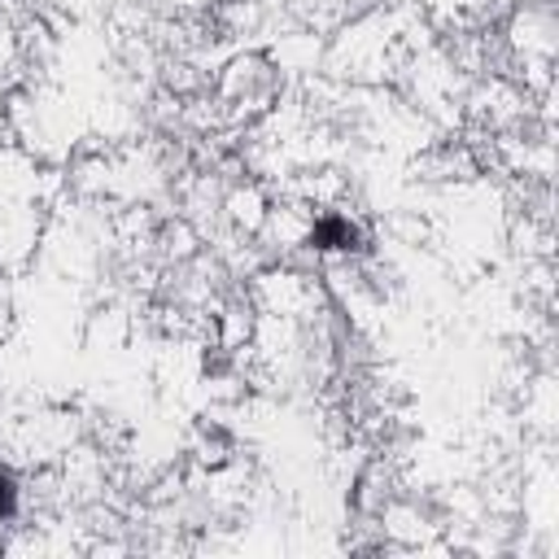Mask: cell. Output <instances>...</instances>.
<instances>
[{"label":"cell","mask_w":559,"mask_h":559,"mask_svg":"<svg viewBox=\"0 0 559 559\" xmlns=\"http://www.w3.org/2000/svg\"><path fill=\"white\" fill-rule=\"evenodd\" d=\"M31 205H35V197L22 192L17 175H4L0 179V258H22L26 253V240L35 231Z\"/></svg>","instance_id":"6da1fadb"},{"label":"cell","mask_w":559,"mask_h":559,"mask_svg":"<svg viewBox=\"0 0 559 559\" xmlns=\"http://www.w3.org/2000/svg\"><path fill=\"white\" fill-rule=\"evenodd\" d=\"M301 245H310L314 253H328V258L358 253L362 249V227L345 210H319V214L306 218V240Z\"/></svg>","instance_id":"7a4b0ae2"},{"label":"cell","mask_w":559,"mask_h":559,"mask_svg":"<svg viewBox=\"0 0 559 559\" xmlns=\"http://www.w3.org/2000/svg\"><path fill=\"white\" fill-rule=\"evenodd\" d=\"M17 507H22L17 476H13V467H4V463H0V524H9V520L17 515Z\"/></svg>","instance_id":"3957f363"},{"label":"cell","mask_w":559,"mask_h":559,"mask_svg":"<svg viewBox=\"0 0 559 559\" xmlns=\"http://www.w3.org/2000/svg\"><path fill=\"white\" fill-rule=\"evenodd\" d=\"M231 4H258V0H231Z\"/></svg>","instance_id":"277c9868"}]
</instances>
